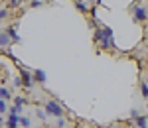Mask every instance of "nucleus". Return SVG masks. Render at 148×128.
<instances>
[{
    "instance_id": "1",
    "label": "nucleus",
    "mask_w": 148,
    "mask_h": 128,
    "mask_svg": "<svg viewBox=\"0 0 148 128\" xmlns=\"http://www.w3.org/2000/svg\"><path fill=\"white\" fill-rule=\"evenodd\" d=\"M93 42L101 47V49H105V51H113L114 47H116L114 46L113 35H105V32H103L101 26H97V28L93 30Z\"/></svg>"
},
{
    "instance_id": "2",
    "label": "nucleus",
    "mask_w": 148,
    "mask_h": 128,
    "mask_svg": "<svg viewBox=\"0 0 148 128\" xmlns=\"http://www.w3.org/2000/svg\"><path fill=\"white\" fill-rule=\"evenodd\" d=\"M44 108H46L47 116H51V118L65 116V108H63V105H61L59 101H56V99H47L46 103H44Z\"/></svg>"
},
{
    "instance_id": "3",
    "label": "nucleus",
    "mask_w": 148,
    "mask_h": 128,
    "mask_svg": "<svg viewBox=\"0 0 148 128\" xmlns=\"http://www.w3.org/2000/svg\"><path fill=\"white\" fill-rule=\"evenodd\" d=\"M130 14H132V20L138 24L146 22L148 20V8L146 6H142L140 2H134V4H130Z\"/></svg>"
},
{
    "instance_id": "4",
    "label": "nucleus",
    "mask_w": 148,
    "mask_h": 128,
    "mask_svg": "<svg viewBox=\"0 0 148 128\" xmlns=\"http://www.w3.org/2000/svg\"><path fill=\"white\" fill-rule=\"evenodd\" d=\"M18 69H20V77H22V83H24V89H32L34 87V75L30 73L28 69H24L22 63H18Z\"/></svg>"
},
{
    "instance_id": "5",
    "label": "nucleus",
    "mask_w": 148,
    "mask_h": 128,
    "mask_svg": "<svg viewBox=\"0 0 148 128\" xmlns=\"http://www.w3.org/2000/svg\"><path fill=\"white\" fill-rule=\"evenodd\" d=\"M12 37L8 35V32L6 30H0V51H4V49H10L12 47Z\"/></svg>"
},
{
    "instance_id": "6",
    "label": "nucleus",
    "mask_w": 148,
    "mask_h": 128,
    "mask_svg": "<svg viewBox=\"0 0 148 128\" xmlns=\"http://www.w3.org/2000/svg\"><path fill=\"white\" fill-rule=\"evenodd\" d=\"M4 126H6V128H18V126H20V114L8 112V118H6Z\"/></svg>"
},
{
    "instance_id": "7",
    "label": "nucleus",
    "mask_w": 148,
    "mask_h": 128,
    "mask_svg": "<svg viewBox=\"0 0 148 128\" xmlns=\"http://www.w3.org/2000/svg\"><path fill=\"white\" fill-rule=\"evenodd\" d=\"M73 4H75L77 12H81L83 16H87V14L91 12V6L87 4V0H73Z\"/></svg>"
},
{
    "instance_id": "8",
    "label": "nucleus",
    "mask_w": 148,
    "mask_h": 128,
    "mask_svg": "<svg viewBox=\"0 0 148 128\" xmlns=\"http://www.w3.org/2000/svg\"><path fill=\"white\" fill-rule=\"evenodd\" d=\"M6 32H8V35L12 37V42H14V44H20V42H22V37L18 35V30H16V24L8 26V28H6Z\"/></svg>"
},
{
    "instance_id": "9",
    "label": "nucleus",
    "mask_w": 148,
    "mask_h": 128,
    "mask_svg": "<svg viewBox=\"0 0 148 128\" xmlns=\"http://www.w3.org/2000/svg\"><path fill=\"white\" fill-rule=\"evenodd\" d=\"M32 75H34V81H36V83H40V85H44V83L47 81L46 71H44V69H36V71H32Z\"/></svg>"
},
{
    "instance_id": "10",
    "label": "nucleus",
    "mask_w": 148,
    "mask_h": 128,
    "mask_svg": "<svg viewBox=\"0 0 148 128\" xmlns=\"http://www.w3.org/2000/svg\"><path fill=\"white\" fill-rule=\"evenodd\" d=\"M134 126H138V128H148V116H146V114H138V116L134 118Z\"/></svg>"
},
{
    "instance_id": "11",
    "label": "nucleus",
    "mask_w": 148,
    "mask_h": 128,
    "mask_svg": "<svg viewBox=\"0 0 148 128\" xmlns=\"http://www.w3.org/2000/svg\"><path fill=\"white\" fill-rule=\"evenodd\" d=\"M0 99H4V101H12V91L10 89H6V87H0Z\"/></svg>"
},
{
    "instance_id": "12",
    "label": "nucleus",
    "mask_w": 148,
    "mask_h": 128,
    "mask_svg": "<svg viewBox=\"0 0 148 128\" xmlns=\"http://www.w3.org/2000/svg\"><path fill=\"white\" fill-rule=\"evenodd\" d=\"M56 128H67L69 126V122H67V118L65 116H57L56 118V124H53Z\"/></svg>"
},
{
    "instance_id": "13",
    "label": "nucleus",
    "mask_w": 148,
    "mask_h": 128,
    "mask_svg": "<svg viewBox=\"0 0 148 128\" xmlns=\"http://www.w3.org/2000/svg\"><path fill=\"white\" fill-rule=\"evenodd\" d=\"M20 128H32V120H30V116L20 114Z\"/></svg>"
},
{
    "instance_id": "14",
    "label": "nucleus",
    "mask_w": 148,
    "mask_h": 128,
    "mask_svg": "<svg viewBox=\"0 0 148 128\" xmlns=\"http://www.w3.org/2000/svg\"><path fill=\"white\" fill-rule=\"evenodd\" d=\"M24 0H8L6 2V8H10V10H16V8H20L22 6Z\"/></svg>"
},
{
    "instance_id": "15",
    "label": "nucleus",
    "mask_w": 148,
    "mask_h": 128,
    "mask_svg": "<svg viewBox=\"0 0 148 128\" xmlns=\"http://www.w3.org/2000/svg\"><path fill=\"white\" fill-rule=\"evenodd\" d=\"M36 116L40 118V120H44V122L49 118V116H47V112H46V108H36Z\"/></svg>"
},
{
    "instance_id": "16",
    "label": "nucleus",
    "mask_w": 148,
    "mask_h": 128,
    "mask_svg": "<svg viewBox=\"0 0 148 128\" xmlns=\"http://www.w3.org/2000/svg\"><path fill=\"white\" fill-rule=\"evenodd\" d=\"M8 101H4V99H0V116H4L6 112H8Z\"/></svg>"
},
{
    "instance_id": "17",
    "label": "nucleus",
    "mask_w": 148,
    "mask_h": 128,
    "mask_svg": "<svg viewBox=\"0 0 148 128\" xmlns=\"http://www.w3.org/2000/svg\"><path fill=\"white\" fill-rule=\"evenodd\" d=\"M12 101H14V105H18V106H26V105H28V99H24V97H20V95L14 97Z\"/></svg>"
},
{
    "instance_id": "18",
    "label": "nucleus",
    "mask_w": 148,
    "mask_h": 128,
    "mask_svg": "<svg viewBox=\"0 0 148 128\" xmlns=\"http://www.w3.org/2000/svg\"><path fill=\"white\" fill-rule=\"evenodd\" d=\"M12 85H14L16 89H22V87H24V83H22V77H20V75H18V77H14V79H12Z\"/></svg>"
},
{
    "instance_id": "19",
    "label": "nucleus",
    "mask_w": 148,
    "mask_h": 128,
    "mask_svg": "<svg viewBox=\"0 0 148 128\" xmlns=\"http://www.w3.org/2000/svg\"><path fill=\"white\" fill-rule=\"evenodd\" d=\"M140 95H142V99H148V85L146 83H140Z\"/></svg>"
},
{
    "instance_id": "20",
    "label": "nucleus",
    "mask_w": 148,
    "mask_h": 128,
    "mask_svg": "<svg viewBox=\"0 0 148 128\" xmlns=\"http://www.w3.org/2000/svg\"><path fill=\"white\" fill-rule=\"evenodd\" d=\"M8 14H10V8H6V6H4V8H0V20H6V18H8Z\"/></svg>"
},
{
    "instance_id": "21",
    "label": "nucleus",
    "mask_w": 148,
    "mask_h": 128,
    "mask_svg": "<svg viewBox=\"0 0 148 128\" xmlns=\"http://www.w3.org/2000/svg\"><path fill=\"white\" fill-rule=\"evenodd\" d=\"M30 6H32V8H38V6H44V0H32V2H30Z\"/></svg>"
},
{
    "instance_id": "22",
    "label": "nucleus",
    "mask_w": 148,
    "mask_h": 128,
    "mask_svg": "<svg viewBox=\"0 0 148 128\" xmlns=\"http://www.w3.org/2000/svg\"><path fill=\"white\" fill-rule=\"evenodd\" d=\"M138 114H140V112H138L136 108H132V110H130V118H132V120H134V118H136Z\"/></svg>"
},
{
    "instance_id": "23",
    "label": "nucleus",
    "mask_w": 148,
    "mask_h": 128,
    "mask_svg": "<svg viewBox=\"0 0 148 128\" xmlns=\"http://www.w3.org/2000/svg\"><path fill=\"white\" fill-rule=\"evenodd\" d=\"M77 128H95V126H89V124H81V126H77Z\"/></svg>"
},
{
    "instance_id": "24",
    "label": "nucleus",
    "mask_w": 148,
    "mask_h": 128,
    "mask_svg": "<svg viewBox=\"0 0 148 128\" xmlns=\"http://www.w3.org/2000/svg\"><path fill=\"white\" fill-rule=\"evenodd\" d=\"M109 128H125V126H119V124H111Z\"/></svg>"
},
{
    "instance_id": "25",
    "label": "nucleus",
    "mask_w": 148,
    "mask_h": 128,
    "mask_svg": "<svg viewBox=\"0 0 148 128\" xmlns=\"http://www.w3.org/2000/svg\"><path fill=\"white\" fill-rule=\"evenodd\" d=\"M2 124H4V122H2V118H0V126H2Z\"/></svg>"
},
{
    "instance_id": "26",
    "label": "nucleus",
    "mask_w": 148,
    "mask_h": 128,
    "mask_svg": "<svg viewBox=\"0 0 148 128\" xmlns=\"http://www.w3.org/2000/svg\"><path fill=\"white\" fill-rule=\"evenodd\" d=\"M130 128H138V126H130Z\"/></svg>"
}]
</instances>
